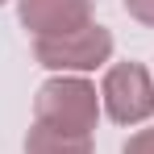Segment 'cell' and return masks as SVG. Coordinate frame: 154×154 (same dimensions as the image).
<instances>
[{
    "mask_svg": "<svg viewBox=\"0 0 154 154\" xmlns=\"http://www.w3.org/2000/svg\"><path fill=\"white\" fill-rule=\"evenodd\" d=\"M100 92L96 83H88L83 75H54L38 88V100H33V117L50 129L63 133H88L100 121Z\"/></svg>",
    "mask_w": 154,
    "mask_h": 154,
    "instance_id": "obj_1",
    "label": "cell"
},
{
    "mask_svg": "<svg viewBox=\"0 0 154 154\" xmlns=\"http://www.w3.org/2000/svg\"><path fill=\"white\" fill-rule=\"evenodd\" d=\"M33 58L58 75H83L112 58V33L92 21V25L71 29L63 38H33Z\"/></svg>",
    "mask_w": 154,
    "mask_h": 154,
    "instance_id": "obj_2",
    "label": "cell"
},
{
    "mask_svg": "<svg viewBox=\"0 0 154 154\" xmlns=\"http://www.w3.org/2000/svg\"><path fill=\"white\" fill-rule=\"evenodd\" d=\"M100 104L117 125H142L154 117V79L142 63H112L100 83Z\"/></svg>",
    "mask_w": 154,
    "mask_h": 154,
    "instance_id": "obj_3",
    "label": "cell"
},
{
    "mask_svg": "<svg viewBox=\"0 0 154 154\" xmlns=\"http://www.w3.org/2000/svg\"><path fill=\"white\" fill-rule=\"evenodd\" d=\"M17 17L33 38H63L92 25V0H17Z\"/></svg>",
    "mask_w": 154,
    "mask_h": 154,
    "instance_id": "obj_4",
    "label": "cell"
},
{
    "mask_svg": "<svg viewBox=\"0 0 154 154\" xmlns=\"http://www.w3.org/2000/svg\"><path fill=\"white\" fill-rule=\"evenodd\" d=\"M25 154H96V150H92L88 133H63V129L33 121V129L25 137Z\"/></svg>",
    "mask_w": 154,
    "mask_h": 154,
    "instance_id": "obj_5",
    "label": "cell"
},
{
    "mask_svg": "<svg viewBox=\"0 0 154 154\" xmlns=\"http://www.w3.org/2000/svg\"><path fill=\"white\" fill-rule=\"evenodd\" d=\"M121 154H154V125H150V129H137V133L125 142Z\"/></svg>",
    "mask_w": 154,
    "mask_h": 154,
    "instance_id": "obj_6",
    "label": "cell"
},
{
    "mask_svg": "<svg viewBox=\"0 0 154 154\" xmlns=\"http://www.w3.org/2000/svg\"><path fill=\"white\" fill-rule=\"evenodd\" d=\"M125 13L137 25H154V0H125Z\"/></svg>",
    "mask_w": 154,
    "mask_h": 154,
    "instance_id": "obj_7",
    "label": "cell"
},
{
    "mask_svg": "<svg viewBox=\"0 0 154 154\" xmlns=\"http://www.w3.org/2000/svg\"><path fill=\"white\" fill-rule=\"evenodd\" d=\"M0 4H4V0H0Z\"/></svg>",
    "mask_w": 154,
    "mask_h": 154,
    "instance_id": "obj_8",
    "label": "cell"
}]
</instances>
